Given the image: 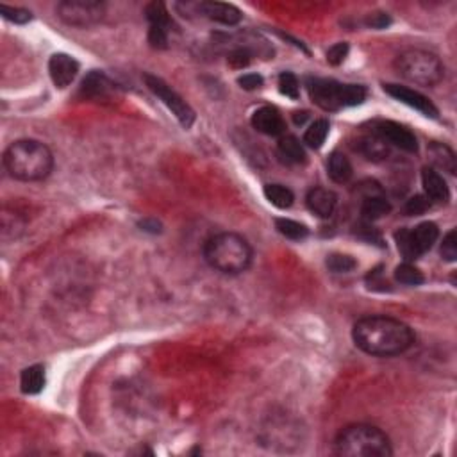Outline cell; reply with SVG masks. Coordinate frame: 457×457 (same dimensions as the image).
<instances>
[{"label": "cell", "instance_id": "cell-35", "mask_svg": "<svg viewBox=\"0 0 457 457\" xmlns=\"http://www.w3.org/2000/svg\"><path fill=\"white\" fill-rule=\"evenodd\" d=\"M149 43L154 48H166L168 47V31L161 29V27L150 26Z\"/></svg>", "mask_w": 457, "mask_h": 457}, {"label": "cell", "instance_id": "cell-12", "mask_svg": "<svg viewBox=\"0 0 457 457\" xmlns=\"http://www.w3.org/2000/svg\"><path fill=\"white\" fill-rule=\"evenodd\" d=\"M48 73H50V79L55 88L65 90L77 77L79 63L72 55L58 52L48 61Z\"/></svg>", "mask_w": 457, "mask_h": 457}, {"label": "cell", "instance_id": "cell-15", "mask_svg": "<svg viewBox=\"0 0 457 457\" xmlns=\"http://www.w3.org/2000/svg\"><path fill=\"white\" fill-rule=\"evenodd\" d=\"M306 204H308L309 211L315 213L316 216L329 218L336 209L338 197L333 190H327V188H313L306 197Z\"/></svg>", "mask_w": 457, "mask_h": 457}, {"label": "cell", "instance_id": "cell-25", "mask_svg": "<svg viewBox=\"0 0 457 457\" xmlns=\"http://www.w3.org/2000/svg\"><path fill=\"white\" fill-rule=\"evenodd\" d=\"M275 229H277L279 232H281L284 238L288 240H295V242H299V240H303L308 238L309 236V229L303 223L296 222V220H289V218H277L275 220Z\"/></svg>", "mask_w": 457, "mask_h": 457}, {"label": "cell", "instance_id": "cell-21", "mask_svg": "<svg viewBox=\"0 0 457 457\" xmlns=\"http://www.w3.org/2000/svg\"><path fill=\"white\" fill-rule=\"evenodd\" d=\"M327 170H329V177L338 184H345L352 179L354 176V168H352L350 161L341 152H333L327 163Z\"/></svg>", "mask_w": 457, "mask_h": 457}, {"label": "cell", "instance_id": "cell-3", "mask_svg": "<svg viewBox=\"0 0 457 457\" xmlns=\"http://www.w3.org/2000/svg\"><path fill=\"white\" fill-rule=\"evenodd\" d=\"M252 247L236 232H220L204 243V259L213 270L225 275H238L252 264Z\"/></svg>", "mask_w": 457, "mask_h": 457}, {"label": "cell", "instance_id": "cell-34", "mask_svg": "<svg viewBox=\"0 0 457 457\" xmlns=\"http://www.w3.org/2000/svg\"><path fill=\"white\" fill-rule=\"evenodd\" d=\"M250 59H252V54H250L247 48H236V50H232L231 54H229L227 61H229V65H231L232 68L240 70V68H245V66H249Z\"/></svg>", "mask_w": 457, "mask_h": 457}, {"label": "cell", "instance_id": "cell-27", "mask_svg": "<svg viewBox=\"0 0 457 457\" xmlns=\"http://www.w3.org/2000/svg\"><path fill=\"white\" fill-rule=\"evenodd\" d=\"M145 15H146V20L150 22V26L161 27V29H166V31H168V27L172 26L170 13L163 2H152V4L146 6Z\"/></svg>", "mask_w": 457, "mask_h": 457}, {"label": "cell", "instance_id": "cell-5", "mask_svg": "<svg viewBox=\"0 0 457 457\" xmlns=\"http://www.w3.org/2000/svg\"><path fill=\"white\" fill-rule=\"evenodd\" d=\"M395 70L406 81L418 86H436L445 75L441 59L429 50L407 48L395 59Z\"/></svg>", "mask_w": 457, "mask_h": 457}, {"label": "cell", "instance_id": "cell-26", "mask_svg": "<svg viewBox=\"0 0 457 457\" xmlns=\"http://www.w3.org/2000/svg\"><path fill=\"white\" fill-rule=\"evenodd\" d=\"M361 152L368 159H382L388 156V143L379 134L372 132V136L361 139Z\"/></svg>", "mask_w": 457, "mask_h": 457}, {"label": "cell", "instance_id": "cell-4", "mask_svg": "<svg viewBox=\"0 0 457 457\" xmlns=\"http://www.w3.org/2000/svg\"><path fill=\"white\" fill-rule=\"evenodd\" d=\"M334 452L343 457H389L393 448L386 432L379 427L354 424L338 434Z\"/></svg>", "mask_w": 457, "mask_h": 457}, {"label": "cell", "instance_id": "cell-14", "mask_svg": "<svg viewBox=\"0 0 457 457\" xmlns=\"http://www.w3.org/2000/svg\"><path fill=\"white\" fill-rule=\"evenodd\" d=\"M198 11L205 18L213 22L223 23V26H238L242 22V11L236 6L225 4V2H202L198 6Z\"/></svg>", "mask_w": 457, "mask_h": 457}, {"label": "cell", "instance_id": "cell-10", "mask_svg": "<svg viewBox=\"0 0 457 457\" xmlns=\"http://www.w3.org/2000/svg\"><path fill=\"white\" fill-rule=\"evenodd\" d=\"M373 132L379 134L380 138L385 139L386 143H389V145L399 146V149L406 150V152H411V154H413V152H418L416 136H414L407 127L397 124V122H389V120L379 122V124L375 125V129H373Z\"/></svg>", "mask_w": 457, "mask_h": 457}, {"label": "cell", "instance_id": "cell-8", "mask_svg": "<svg viewBox=\"0 0 457 457\" xmlns=\"http://www.w3.org/2000/svg\"><path fill=\"white\" fill-rule=\"evenodd\" d=\"M55 13H58V18L66 26L86 29V27L102 22L104 15H106V4L97 2V0H65V2H59Z\"/></svg>", "mask_w": 457, "mask_h": 457}, {"label": "cell", "instance_id": "cell-9", "mask_svg": "<svg viewBox=\"0 0 457 457\" xmlns=\"http://www.w3.org/2000/svg\"><path fill=\"white\" fill-rule=\"evenodd\" d=\"M143 81H145L146 88L154 93V95L158 97V99L161 100V102L165 104L170 111H172L173 117L179 120V124L183 125L184 129H190L191 125H193L195 111L191 109L190 104H188L186 100L179 95V93L173 92V90L170 88V86L166 85L163 79L156 77V75H150V73L143 75Z\"/></svg>", "mask_w": 457, "mask_h": 457}, {"label": "cell", "instance_id": "cell-40", "mask_svg": "<svg viewBox=\"0 0 457 457\" xmlns=\"http://www.w3.org/2000/svg\"><path fill=\"white\" fill-rule=\"evenodd\" d=\"M308 118H309L308 111H295V113H293V120H295L296 125H302Z\"/></svg>", "mask_w": 457, "mask_h": 457}, {"label": "cell", "instance_id": "cell-20", "mask_svg": "<svg viewBox=\"0 0 457 457\" xmlns=\"http://www.w3.org/2000/svg\"><path fill=\"white\" fill-rule=\"evenodd\" d=\"M392 213V204L386 200L385 195L377 197H365L361 202V215L366 222H375V220L388 216Z\"/></svg>", "mask_w": 457, "mask_h": 457}, {"label": "cell", "instance_id": "cell-37", "mask_svg": "<svg viewBox=\"0 0 457 457\" xmlns=\"http://www.w3.org/2000/svg\"><path fill=\"white\" fill-rule=\"evenodd\" d=\"M389 23H392V18H389L388 13L382 11L370 13L368 18H366V26L372 27V29H386Z\"/></svg>", "mask_w": 457, "mask_h": 457}, {"label": "cell", "instance_id": "cell-22", "mask_svg": "<svg viewBox=\"0 0 457 457\" xmlns=\"http://www.w3.org/2000/svg\"><path fill=\"white\" fill-rule=\"evenodd\" d=\"M429 156H431V161L443 172H448L450 176L456 173V154L450 146L443 145V143H431Z\"/></svg>", "mask_w": 457, "mask_h": 457}, {"label": "cell", "instance_id": "cell-13", "mask_svg": "<svg viewBox=\"0 0 457 457\" xmlns=\"http://www.w3.org/2000/svg\"><path fill=\"white\" fill-rule=\"evenodd\" d=\"M252 127L264 136H282L286 132V122L275 107L263 106L254 111Z\"/></svg>", "mask_w": 457, "mask_h": 457}, {"label": "cell", "instance_id": "cell-24", "mask_svg": "<svg viewBox=\"0 0 457 457\" xmlns=\"http://www.w3.org/2000/svg\"><path fill=\"white\" fill-rule=\"evenodd\" d=\"M329 120L326 118H320V120H315L308 127L306 134H303V143L311 149H322V145L326 143L327 136H329Z\"/></svg>", "mask_w": 457, "mask_h": 457}, {"label": "cell", "instance_id": "cell-23", "mask_svg": "<svg viewBox=\"0 0 457 457\" xmlns=\"http://www.w3.org/2000/svg\"><path fill=\"white\" fill-rule=\"evenodd\" d=\"M264 197L271 205L279 209L291 208L295 202V193L289 188L282 186V184H267L264 186Z\"/></svg>", "mask_w": 457, "mask_h": 457}, {"label": "cell", "instance_id": "cell-28", "mask_svg": "<svg viewBox=\"0 0 457 457\" xmlns=\"http://www.w3.org/2000/svg\"><path fill=\"white\" fill-rule=\"evenodd\" d=\"M395 279L400 284L406 286H420L425 282L424 274H421L414 264H411L409 261H406V263L399 264V267L395 268Z\"/></svg>", "mask_w": 457, "mask_h": 457}, {"label": "cell", "instance_id": "cell-17", "mask_svg": "<svg viewBox=\"0 0 457 457\" xmlns=\"http://www.w3.org/2000/svg\"><path fill=\"white\" fill-rule=\"evenodd\" d=\"M113 82L100 72H92L86 75L81 86V95L86 99H106L113 92Z\"/></svg>", "mask_w": 457, "mask_h": 457}, {"label": "cell", "instance_id": "cell-6", "mask_svg": "<svg viewBox=\"0 0 457 457\" xmlns=\"http://www.w3.org/2000/svg\"><path fill=\"white\" fill-rule=\"evenodd\" d=\"M308 92L313 102L323 111H340L359 106L366 100V88L361 85H341L333 79H308Z\"/></svg>", "mask_w": 457, "mask_h": 457}, {"label": "cell", "instance_id": "cell-2", "mask_svg": "<svg viewBox=\"0 0 457 457\" xmlns=\"http://www.w3.org/2000/svg\"><path fill=\"white\" fill-rule=\"evenodd\" d=\"M4 168L13 179L38 183L54 170V156L45 143L38 139H18L4 152Z\"/></svg>", "mask_w": 457, "mask_h": 457}, {"label": "cell", "instance_id": "cell-19", "mask_svg": "<svg viewBox=\"0 0 457 457\" xmlns=\"http://www.w3.org/2000/svg\"><path fill=\"white\" fill-rule=\"evenodd\" d=\"M20 388L26 395H38L45 388V368L41 365H33L26 368L20 375Z\"/></svg>", "mask_w": 457, "mask_h": 457}, {"label": "cell", "instance_id": "cell-32", "mask_svg": "<svg viewBox=\"0 0 457 457\" xmlns=\"http://www.w3.org/2000/svg\"><path fill=\"white\" fill-rule=\"evenodd\" d=\"M0 15L4 16L6 20H9V22L13 23H18V26H22V23H27L31 22V13L27 11V9H22V8H9V6H0Z\"/></svg>", "mask_w": 457, "mask_h": 457}, {"label": "cell", "instance_id": "cell-38", "mask_svg": "<svg viewBox=\"0 0 457 457\" xmlns=\"http://www.w3.org/2000/svg\"><path fill=\"white\" fill-rule=\"evenodd\" d=\"M263 77L261 75H257V73H245V75H242V77L238 79V85L242 86L243 90H247V92H254V90H259L261 86H263Z\"/></svg>", "mask_w": 457, "mask_h": 457}, {"label": "cell", "instance_id": "cell-36", "mask_svg": "<svg viewBox=\"0 0 457 457\" xmlns=\"http://www.w3.org/2000/svg\"><path fill=\"white\" fill-rule=\"evenodd\" d=\"M347 55H348V43H343V41H341V43L333 45V47L327 50V61H329L333 66H338L347 59Z\"/></svg>", "mask_w": 457, "mask_h": 457}, {"label": "cell", "instance_id": "cell-39", "mask_svg": "<svg viewBox=\"0 0 457 457\" xmlns=\"http://www.w3.org/2000/svg\"><path fill=\"white\" fill-rule=\"evenodd\" d=\"M139 227H141V231L154 232V235L161 232V223H159L158 220H154V218L141 220V222H139Z\"/></svg>", "mask_w": 457, "mask_h": 457}, {"label": "cell", "instance_id": "cell-29", "mask_svg": "<svg viewBox=\"0 0 457 457\" xmlns=\"http://www.w3.org/2000/svg\"><path fill=\"white\" fill-rule=\"evenodd\" d=\"M327 268H329L333 274H348V271L355 270V267H357V261L354 259L352 256H348V254H330V256H327Z\"/></svg>", "mask_w": 457, "mask_h": 457}, {"label": "cell", "instance_id": "cell-33", "mask_svg": "<svg viewBox=\"0 0 457 457\" xmlns=\"http://www.w3.org/2000/svg\"><path fill=\"white\" fill-rule=\"evenodd\" d=\"M441 257L448 263H453L457 259V232L456 229L448 232V235L443 238L441 243Z\"/></svg>", "mask_w": 457, "mask_h": 457}, {"label": "cell", "instance_id": "cell-1", "mask_svg": "<svg viewBox=\"0 0 457 457\" xmlns=\"http://www.w3.org/2000/svg\"><path fill=\"white\" fill-rule=\"evenodd\" d=\"M352 338L359 350L377 357H392L409 350L414 345L413 329L392 316H365L352 329Z\"/></svg>", "mask_w": 457, "mask_h": 457}, {"label": "cell", "instance_id": "cell-18", "mask_svg": "<svg viewBox=\"0 0 457 457\" xmlns=\"http://www.w3.org/2000/svg\"><path fill=\"white\" fill-rule=\"evenodd\" d=\"M279 154L288 163H293V165L306 163V158H308V156H306V149H303V145L300 143V139L291 134L281 136V139H279Z\"/></svg>", "mask_w": 457, "mask_h": 457}, {"label": "cell", "instance_id": "cell-16", "mask_svg": "<svg viewBox=\"0 0 457 457\" xmlns=\"http://www.w3.org/2000/svg\"><path fill=\"white\" fill-rule=\"evenodd\" d=\"M421 184H424L425 197L429 200L439 202V204H446L450 200V190L446 181L443 176H439L434 168H424L421 170Z\"/></svg>", "mask_w": 457, "mask_h": 457}, {"label": "cell", "instance_id": "cell-31", "mask_svg": "<svg viewBox=\"0 0 457 457\" xmlns=\"http://www.w3.org/2000/svg\"><path fill=\"white\" fill-rule=\"evenodd\" d=\"M429 208H431V200H429L425 195H414V197H411L409 200L406 202L404 213H406L407 216H420L424 215Z\"/></svg>", "mask_w": 457, "mask_h": 457}, {"label": "cell", "instance_id": "cell-7", "mask_svg": "<svg viewBox=\"0 0 457 457\" xmlns=\"http://www.w3.org/2000/svg\"><path fill=\"white\" fill-rule=\"evenodd\" d=\"M439 229L434 222H424L414 229H400L395 232L397 249L406 261H414L432 249L438 242Z\"/></svg>", "mask_w": 457, "mask_h": 457}, {"label": "cell", "instance_id": "cell-11", "mask_svg": "<svg viewBox=\"0 0 457 457\" xmlns=\"http://www.w3.org/2000/svg\"><path fill=\"white\" fill-rule=\"evenodd\" d=\"M385 92L388 93L389 97H393L399 102L406 104V106L413 107V109L420 111L424 117L429 118H438V107L431 102L425 95L414 92V90L407 88V86L400 85H385Z\"/></svg>", "mask_w": 457, "mask_h": 457}, {"label": "cell", "instance_id": "cell-30", "mask_svg": "<svg viewBox=\"0 0 457 457\" xmlns=\"http://www.w3.org/2000/svg\"><path fill=\"white\" fill-rule=\"evenodd\" d=\"M279 90H281L282 95H286L288 99L296 100L300 95L299 79H296L291 72H282L281 75H279Z\"/></svg>", "mask_w": 457, "mask_h": 457}]
</instances>
